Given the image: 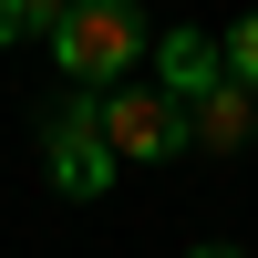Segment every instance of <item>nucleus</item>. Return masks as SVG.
I'll list each match as a JSON object with an SVG mask.
<instances>
[{
	"instance_id": "20e7f679",
	"label": "nucleus",
	"mask_w": 258,
	"mask_h": 258,
	"mask_svg": "<svg viewBox=\"0 0 258 258\" xmlns=\"http://www.w3.org/2000/svg\"><path fill=\"white\" fill-rule=\"evenodd\" d=\"M227 83V41L217 31H155V93H176V103H197V93H217Z\"/></svg>"
},
{
	"instance_id": "0eeeda50",
	"label": "nucleus",
	"mask_w": 258,
	"mask_h": 258,
	"mask_svg": "<svg viewBox=\"0 0 258 258\" xmlns=\"http://www.w3.org/2000/svg\"><path fill=\"white\" fill-rule=\"evenodd\" d=\"M62 11H73V0H21V31H41V41H52V31H62Z\"/></svg>"
},
{
	"instance_id": "6e6552de",
	"label": "nucleus",
	"mask_w": 258,
	"mask_h": 258,
	"mask_svg": "<svg viewBox=\"0 0 258 258\" xmlns=\"http://www.w3.org/2000/svg\"><path fill=\"white\" fill-rule=\"evenodd\" d=\"M11 41H21V0H0V52H11Z\"/></svg>"
},
{
	"instance_id": "f03ea898",
	"label": "nucleus",
	"mask_w": 258,
	"mask_h": 258,
	"mask_svg": "<svg viewBox=\"0 0 258 258\" xmlns=\"http://www.w3.org/2000/svg\"><path fill=\"white\" fill-rule=\"evenodd\" d=\"M41 165H52L62 197H103L114 186V145H103V93H62L52 114H41Z\"/></svg>"
},
{
	"instance_id": "39448f33",
	"label": "nucleus",
	"mask_w": 258,
	"mask_h": 258,
	"mask_svg": "<svg viewBox=\"0 0 258 258\" xmlns=\"http://www.w3.org/2000/svg\"><path fill=\"white\" fill-rule=\"evenodd\" d=\"M186 145H197V155H238V145H258V93H248V83L197 93V103H186Z\"/></svg>"
},
{
	"instance_id": "f257e3e1",
	"label": "nucleus",
	"mask_w": 258,
	"mask_h": 258,
	"mask_svg": "<svg viewBox=\"0 0 258 258\" xmlns=\"http://www.w3.org/2000/svg\"><path fill=\"white\" fill-rule=\"evenodd\" d=\"M52 62L73 93H114L135 83V62H155V31H145V0H73L52 31Z\"/></svg>"
},
{
	"instance_id": "423d86ee",
	"label": "nucleus",
	"mask_w": 258,
	"mask_h": 258,
	"mask_svg": "<svg viewBox=\"0 0 258 258\" xmlns=\"http://www.w3.org/2000/svg\"><path fill=\"white\" fill-rule=\"evenodd\" d=\"M227 83L258 93V11H238V31H227Z\"/></svg>"
},
{
	"instance_id": "1a4fd4ad",
	"label": "nucleus",
	"mask_w": 258,
	"mask_h": 258,
	"mask_svg": "<svg viewBox=\"0 0 258 258\" xmlns=\"http://www.w3.org/2000/svg\"><path fill=\"white\" fill-rule=\"evenodd\" d=\"M186 258H238V248H186Z\"/></svg>"
},
{
	"instance_id": "7ed1b4c3",
	"label": "nucleus",
	"mask_w": 258,
	"mask_h": 258,
	"mask_svg": "<svg viewBox=\"0 0 258 258\" xmlns=\"http://www.w3.org/2000/svg\"><path fill=\"white\" fill-rule=\"evenodd\" d=\"M103 145L124 165H176L186 155V103L155 93V83H114L103 93Z\"/></svg>"
}]
</instances>
